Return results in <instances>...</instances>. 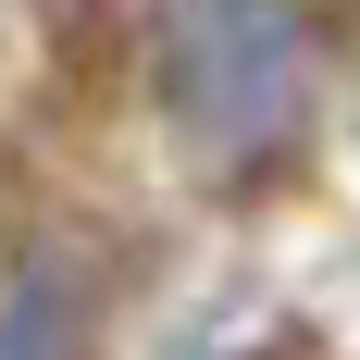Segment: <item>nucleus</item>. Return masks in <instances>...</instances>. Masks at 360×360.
I'll return each instance as SVG.
<instances>
[{"instance_id": "nucleus-1", "label": "nucleus", "mask_w": 360, "mask_h": 360, "mask_svg": "<svg viewBox=\"0 0 360 360\" xmlns=\"http://www.w3.org/2000/svg\"><path fill=\"white\" fill-rule=\"evenodd\" d=\"M149 87L212 186L274 174L311 137V0H162Z\"/></svg>"}, {"instance_id": "nucleus-2", "label": "nucleus", "mask_w": 360, "mask_h": 360, "mask_svg": "<svg viewBox=\"0 0 360 360\" xmlns=\"http://www.w3.org/2000/svg\"><path fill=\"white\" fill-rule=\"evenodd\" d=\"M87 335H100V311L63 274H25L13 286V323H0V360H87Z\"/></svg>"}, {"instance_id": "nucleus-3", "label": "nucleus", "mask_w": 360, "mask_h": 360, "mask_svg": "<svg viewBox=\"0 0 360 360\" xmlns=\"http://www.w3.org/2000/svg\"><path fill=\"white\" fill-rule=\"evenodd\" d=\"M174 360H224V348H174Z\"/></svg>"}]
</instances>
